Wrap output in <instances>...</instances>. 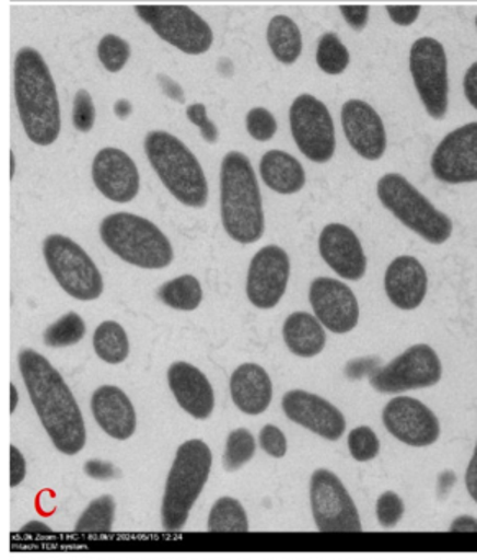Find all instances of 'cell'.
I'll use <instances>...</instances> for the list:
<instances>
[{
    "label": "cell",
    "mask_w": 477,
    "mask_h": 560,
    "mask_svg": "<svg viewBox=\"0 0 477 560\" xmlns=\"http://www.w3.org/2000/svg\"><path fill=\"white\" fill-rule=\"evenodd\" d=\"M348 450L358 463L373 460L380 454L381 443L373 428L358 427L350 431L348 436Z\"/></svg>",
    "instance_id": "obj_37"
},
{
    "label": "cell",
    "mask_w": 477,
    "mask_h": 560,
    "mask_svg": "<svg viewBox=\"0 0 477 560\" xmlns=\"http://www.w3.org/2000/svg\"><path fill=\"white\" fill-rule=\"evenodd\" d=\"M248 528V516L238 500L223 497L213 503L209 515V532L246 533Z\"/></svg>",
    "instance_id": "obj_31"
},
{
    "label": "cell",
    "mask_w": 477,
    "mask_h": 560,
    "mask_svg": "<svg viewBox=\"0 0 477 560\" xmlns=\"http://www.w3.org/2000/svg\"><path fill=\"white\" fill-rule=\"evenodd\" d=\"M259 446L268 456L281 459L288 453V440L286 434L275 424H266L259 433Z\"/></svg>",
    "instance_id": "obj_41"
},
{
    "label": "cell",
    "mask_w": 477,
    "mask_h": 560,
    "mask_svg": "<svg viewBox=\"0 0 477 560\" xmlns=\"http://www.w3.org/2000/svg\"><path fill=\"white\" fill-rule=\"evenodd\" d=\"M384 289L391 303L397 308L416 310L426 300L429 276L419 259L414 256H399L386 269Z\"/></svg>",
    "instance_id": "obj_23"
},
{
    "label": "cell",
    "mask_w": 477,
    "mask_h": 560,
    "mask_svg": "<svg viewBox=\"0 0 477 560\" xmlns=\"http://www.w3.org/2000/svg\"><path fill=\"white\" fill-rule=\"evenodd\" d=\"M318 249L331 271L341 279L360 280L367 275V255L357 233L341 223H330L322 230Z\"/></svg>",
    "instance_id": "obj_21"
},
{
    "label": "cell",
    "mask_w": 477,
    "mask_h": 560,
    "mask_svg": "<svg viewBox=\"0 0 477 560\" xmlns=\"http://www.w3.org/2000/svg\"><path fill=\"white\" fill-rule=\"evenodd\" d=\"M317 65L322 71L330 75H338L347 71L350 65V52L335 33H325L318 39Z\"/></svg>",
    "instance_id": "obj_34"
},
{
    "label": "cell",
    "mask_w": 477,
    "mask_h": 560,
    "mask_svg": "<svg viewBox=\"0 0 477 560\" xmlns=\"http://www.w3.org/2000/svg\"><path fill=\"white\" fill-rule=\"evenodd\" d=\"M19 400V390H16L15 384H10V413H15Z\"/></svg>",
    "instance_id": "obj_52"
},
{
    "label": "cell",
    "mask_w": 477,
    "mask_h": 560,
    "mask_svg": "<svg viewBox=\"0 0 477 560\" xmlns=\"http://www.w3.org/2000/svg\"><path fill=\"white\" fill-rule=\"evenodd\" d=\"M148 161L167 190L181 203L202 209L209 199L206 174L193 151L166 131H150L144 138Z\"/></svg>",
    "instance_id": "obj_4"
},
{
    "label": "cell",
    "mask_w": 477,
    "mask_h": 560,
    "mask_svg": "<svg viewBox=\"0 0 477 560\" xmlns=\"http://www.w3.org/2000/svg\"><path fill=\"white\" fill-rule=\"evenodd\" d=\"M312 310L328 331L345 335L357 328L360 305L353 290L347 283L331 278H318L309 292Z\"/></svg>",
    "instance_id": "obj_17"
},
{
    "label": "cell",
    "mask_w": 477,
    "mask_h": 560,
    "mask_svg": "<svg viewBox=\"0 0 477 560\" xmlns=\"http://www.w3.org/2000/svg\"><path fill=\"white\" fill-rule=\"evenodd\" d=\"M383 421L386 430L407 446H432L442 433L437 415L412 397L393 398L384 407Z\"/></svg>",
    "instance_id": "obj_14"
},
{
    "label": "cell",
    "mask_w": 477,
    "mask_h": 560,
    "mask_svg": "<svg viewBox=\"0 0 477 560\" xmlns=\"http://www.w3.org/2000/svg\"><path fill=\"white\" fill-rule=\"evenodd\" d=\"M311 505L312 515L321 532H361V518L357 505L341 480L330 470L318 469L312 476Z\"/></svg>",
    "instance_id": "obj_13"
},
{
    "label": "cell",
    "mask_w": 477,
    "mask_h": 560,
    "mask_svg": "<svg viewBox=\"0 0 477 560\" xmlns=\"http://www.w3.org/2000/svg\"><path fill=\"white\" fill-rule=\"evenodd\" d=\"M97 56L107 71L118 72L130 59V45L117 35H105L97 46Z\"/></svg>",
    "instance_id": "obj_36"
},
{
    "label": "cell",
    "mask_w": 477,
    "mask_h": 560,
    "mask_svg": "<svg viewBox=\"0 0 477 560\" xmlns=\"http://www.w3.org/2000/svg\"><path fill=\"white\" fill-rule=\"evenodd\" d=\"M450 532L453 533H477V518L475 516L462 515L453 520Z\"/></svg>",
    "instance_id": "obj_50"
},
{
    "label": "cell",
    "mask_w": 477,
    "mask_h": 560,
    "mask_svg": "<svg viewBox=\"0 0 477 560\" xmlns=\"http://www.w3.org/2000/svg\"><path fill=\"white\" fill-rule=\"evenodd\" d=\"M187 118H189L190 124L199 127L200 135H202L203 140L207 143H216L219 140V130H217L216 124L209 120L207 117V108L203 104H193L187 107L186 110Z\"/></svg>",
    "instance_id": "obj_42"
},
{
    "label": "cell",
    "mask_w": 477,
    "mask_h": 560,
    "mask_svg": "<svg viewBox=\"0 0 477 560\" xmlns=\"http://www.w3.org/2000/svg\"><path fill=\"white\" fill-rule=\"evenodd\" d=\"M95 354L107 364H121L130 354V342L124 326L117 322H104L94 332Z\"/></svg>",
    "instance_id": "obj_29"
},
{
    "label": "cell",
    "mask_w": 477,
    "mask_h": 560,
    "mask_svg": "<svg viewBox=\"0 0 477 560\" xmlns=\"http://www.w3.org/2000/svg\"><path fill=\"white\" fill-rule=\"evenodd\" d=\"M135 12L161 39L186 55H203L212 46V28L189 7L137 5Z\"/></svg>",
    "instance_id": "obj_9"
},
{
    "label": "cell",
    "mask_w": 477,
    "mask_h": 560,
    "mask_svg": "<svg viewBox=\"0 0 477 560\" xmlns=\"http://www.w3.org/2000/svg\"><path fill=\"white\" fill-rule=\"evenodd\" d=\"M443 368L435 349L429 345L410 346L384 368L371 372V387L380 394H403L429 388L442 381Z\"/></svg>",
    "instance_id": "obj_10"
},
{
    "label": "cell",
    "mask_w": 477,
    "mask_h": 560,
    "mask_svg": "<svg viewBox=\"0 0 477 560\" xmlns=\"http://www.w3.org/2000/svg\"><path fill=\"white\" fill-rule=\"evenodd\" d=\"M404 510L406 506H404L403 499L396 492H384L376 503L377 522L384 528H393L403 520Z\"/></svg>",
    "instance_id": "obj_39"
},
{
    "label": "cell",
    "mask_w": 477,
    "mask_h": 560,
    "mask_svg": "<svg viewBox=\"0 0 477 560\" xmlns=\"http://www.w3.org/2000/svg\"><path fill=\"white\" fill-rule=\"evenodd\" d=\"M286 417L305 430L328 441H338L347 430V420L335 405L305 390H291L282 398Z\"/></svg>",
    "instance_id": "obj_18"
},
{
    "label": "cell",
    "mask_w": 477,
    "mask_h": 560,
    "mask_svg": "<svg viewBox=\"0 0 477 560\" xmlns=\"http://www.w3.org/2000/svg\"><path fill=\"white\" fill-rule=\"evenodd\" d=\"M432 173L453 186L477 183V121L443 138L432 156Z\"/></svg>",
    "instance_id": "obj_15"
},
{
    "label": "cell",
    "mask_w": 477,
    "mask_h": 560,
    "mask_svg": "<svg viewBox=\"0 0 477 560\" xmlns=\"http://www.w3.org/2000/svg\"><path fill=\"white\" fill-rule=\"evenodd\" d=\"M341 15L347 20L351 28L361 32L370 19V7L368 5H341Z\"/></svg>",
    "instance_id": "obj_43"
},
{
    "label": "cell",
    "mask_w": 477,
    "mask_h": 560,
    "mask_svg": "<svg viewBox=\"0 0 477 560\" xmlns=\"http://www.w3.org/2000/svg\"><path fill=\"white\" fill-rule=\"evenodd\" d=\"M114 112L120 120H125V118L130 117L131 112H133V107H131L130 102L121 98V101H118L117 104H115Z\"/></svg>",
    "instance_id": "obj_51"
},
{
    "label": "cell",
    "mask_w": 477,
    "mask_h": 560,
    "mask_svg": "<svg viewBox=\"0 0 477 560\" xmlns=\"http://www.w3.org/2000/svg\"><path fill=\"white\" fill-rule=\"evenodd\" d=\"M286 346L299 358H314L324 351L327 336L324 325L311 313L295 312L288 316L282 326Z\"/></svg>",
    "instance_id": "obj_26"
},
{
    "label": "cell",
    "mask_w": 477,
    "mask_h": 560,
    "mask_svg": "<svg viewBox=\"0 0 477 560\" xmlns=\"http://www.w3.org/2000/svg\"><path fill=\"white\" fill-rule=\"evenodd\" d=\"M212 451L203 441L181 444L166 480L161 522L166 532H179L189 518L212 469Z\"/></svg>",
    "instance_id": "obj_5"
},
{
    "label": "cell",
    "mask_w": 477,
    "mask_h": 560,
    "mask_svg": "<svg viewBox=\"0 0 477 560\" xmlns=\"http://www.w3.org/2000/svg\"><path fill=\"white\" fill-rule=\"evenodd\" d=\"M101 238L108 249L128 265L163 269L174 259L173 246L150 220L133 213H114L101 223Z\"/></svg>",
    "instance_id": "obj_6"
},
{
    "label": "cell",
    "mask_w": 477,
    "mask_h": 560,
    "mask_svg": "<svg viewBox=\"0 0 477 560\" xmlns=\"http://www.w3.org/2000/svg\"><path fill=\"white\" fill-rule=\"evenodd\" d=\"M202 295V285L194 276H181L163 283L158 290V296L164 305L181 312H193L199 308Z\"/></svg>",
    "instance_id": "obj_30"
},
{
    "label": "cell",
    "mask_w": 477,
    "mask_h": 560,
    "mask_svg": "<svg viewBox=\"0 0 477 560\" xmlns=\"http://www.w3.org/2000/svg\"><path fill=\"white\" fill-rule=\"evenodd\" d=\"M115 502L104 495L91 502L75 523L78 533H110L114 528Z\"/></svg>",
    "instance_id": "obj_33"
},
{
    "label": "cell",
    "mask_w": 477,
    "mask_h": 560,
    "mask_svg": "<svg viewBox=\"0 0 477 560\" xmlns=\"http://www.w3.org/2000/svg\"><path fill=\"white\" fill-rule=\"evenodd\" d=\"M13 94L23 130L38 147H49L61 131L58 92L51 72L36 49L22 48L13 62Z\"/></svg>",
    "instance_id": "obj_2"
},
{
    "label": "cell",
    "mask_w": 477,
    "mask_h": 560,
    "mask_svg": "<svg viewBox=\"0 0 477 560\" xmlns=\"http://www.w3.org/2000/svg\"><path fill=\"white\" fill-rule=\"evenodd\" d=\"M26 464L23 454L15 446H10V486L15 489L25 479Z\"/></svg>",
    "instance_id": "obj_46"
},
{
    "label": "cell",
    "mask_w": 477,
    "mask_h": 560,
    "mask_svg": "<svg viewBox=\"0 0 477 560\" xmlns=\"http://www.w3.org/2000/svg\"><path fill=\"white\" fill-rule=\"evenodd\" d=\"M16 173V160H15V153L13 151H10V177H15Z\"/></svg>",
    "instance_id": "obj_54"
},
{
    "label": "cell",
    "mask_w": 477,
    "mask_h": 560,
    "mask_svg": "<svg viewBox=\"0 0 477 560\" xmlns=\"http://www.w3.org/2000/svg\"><path fill=\"white\" fill-rule=\"evenodd\" d=\"M72 124L81 133H88L95 124V105L88 91H79L72 107Z\"/></svg>",
    "instance_id": "obj_40"
},
{
    "label": "cell",
    "mask_w": 477,
    "mask_h": 560,
    "mask_svg": "<svg viewBox=\"0 0 477 560\" xmlns=\"http://www.w3.org/2000/svg\"><path fill=\"white\" fill-rule=\"evenodd\" d=\"M230 394L243 413H265L272 400L271 377L261 365H240L230 378Z\"/></svg>",
    "instance_id": "obj_25"
},
{
    "label": "cell",
    "mask_w": 477,
    "mask_h": 560,
    "mask_svg": "<svg viewBox=\"0 0 477 560\" xmlns=\"http://www.w3.org/2000/svg\"><path fill=\"white\" fill-rule=\"evenodd\" d=\"M171 392L184 411L196 418L207 420L216 407V395L209 378L187 362H174L167 371Z\"/></svg>",
    "instance_id": "obj_22"
},
{
    "label": "cell",
    "mask_w": 477,
    "mask_h": 560,
    "mask_svg": "<svg viewBox=\"0 0 477 560\" xmlns=\"http://www.w3.org/2000/svg\"><path fill=\"white\" fill-rule=\"evenodd\" d=\"M466 489H468L469 495L477 503V443L475 454H473L468 470H466Z\"/></svg>",
    "instance_id": "obj_49"
},
{
    "label": "cell",
    "mask_w": 477,
    "mask_h": 560,
    "mask_svg": "<svg viewBox=\"0 0 477 560\" xmlns=\"http://www.w3.org/2000/svg\"><path fill=\"white\" fill-rule=\"evenodd\" d=\"M291 261L279 246H265L256 253L248 269L246 295L261 310L275 308L288 289Z\"/></svg>",
    "instance_id": "obj_16"
},
{
    "label": "cell",
    "mask_w": 477,
    "mask_h": 560,
    "mask_svg": "<svg viewBox=\"0 0 477 560\" xmlns=\"http://www.w3.org/2000/svg\"><path fill=\"white\" fill-rule=\"evenodd\" d=\"M38 529H42V532H51V529L46 528V526H43L42 523L38 522L30 523L23 532H38Z\"/></svg>",
    "instance_id": "obj_53"
},
{
    "label": "cell",
    "mask_w": 477,
    "mask_h": 560,
    "mask_svg": "<svg viewBox=\"0 0 477 560\" xmlns=\"http://www.w3.org/2000/svg\"><path fill=\"white\" fill-rule=\"evenodd\" d=\"M387 13L391 20L397 25L409 26L419 19L420 5H387Z\"/></svg>",
    "instance_id": "obj_44"
},
{
    "label": "cell",
    "mask_w": 477,
    "mask_h": 560,
    "mask_svg": "<svg viewBox=\"0 0 477 560\" xmlns=\"http://www.w3.org/2000/svg\"><path fill=\"white\" fill-rule=\"evenodd\" d=\"M268 45L278 61L292 65L302 52V35L294 20L278 15L268 25Z\"/></svg>",
    "instance_id": "obj_28"
},
{
    "label": "cell",
    "mask_w": 477,
    "mask_h": 560,
    "mask_svg": "<svg viewBox=\"0 0 477 560\" xmlns=\"http://www.w3.org/2000/svg\"><path fill=\"white\" fill-rule=\"evenodd\" d=\"M85 335V323L78 313L69 312L46 328L43 341L49 348H68L78 345Z\"/></svg>",
    "instance_id": "obj_32"
},
{
    "label": "cell",
    "mask_w": 477,
    "mask_h": 560,
    "mask_svg": "<svg viewBox=\"0 0 477 560\" xmlns=\"http://www.w3.org/2000/svg\"><path fill=\"white\" fill-rule=\"evenodd\" d=\"M246 130L256 141H269L278 131V121L266 108H252L246 115Z\"/></svg>",
    "instance_id": "obj_38"
},
{
    "label": "cell",
    "mask_w": 477,
    "mask_h": 560,
    "mask_svg": "<svg viewBox=\"0 0 477 560\" xmlns=\"http://www.w3.org/2000/svg\"><path fill=\"white\" fill-rule=\"evenodd\" d=\"M256 453V441L253 434L245 428L232 431L226 438L225 454H223V466L229 472L238 470L246 463L253 459Z\"/></svg>",
    "instance_id": "obj_35"
},
{
    "label": "cell",
    "mask_w": 477,
    "mask_h": 560,
    "mask_svg": "<svg viewBox=\"0 0 477 560\" xmlns=\"http://www.w3.org/2000/svg\"><path fill=\"white\" fill-rule=\"evenodd\" d=\"M91 408L98 427L108 436L118 441L133 436L137 430V413L130 398L121 388L102 385L92 395Z\"/></svg>",
    "instance_id": "obj_24"
},
{
    "label": "cell",
    "mask_w": 477,
    "mask_h": 560,
    "mask_svg": "<svg viewBox=\"0 0 477 560\" xmlns=\"http://www.w3.org/2000/svg\"><path fill=\"white\" fill-rule=\"evenodd\" d=\"M92 179L98 192L112 202H131L140 190L137 164L117 148L98 151L92 163Z\"/></svg>",
    "instance_id": "obj_19"
},
{
    "label": "cell",
    "mask_w": 477,
    "mask_h": 560,
    "mask_svg": "<svg viewBox=\"0 0 477 560\" xmlns=\"http://www.w3.org/2000/svg\"><path fill=\"white\" fill-rule=\"evenodd\" d=\"M381 203L410 232L430 245H443L453 235V222L400 174H386L377 183Z\"/></svg>",
    "instance_id": "obj_7"
},
{
    "label": "cell",
    "mask_w": 477,
    "mask_h": 560,
    "mask_svg": "<svg viewBox=\"0 0 477 560\" xmlns=\"http://www.w3.org/2000/svg\"><path fill=\"white\" fill-rule=\"evenodd\" d=\"M476 26H477V16H476Z\"/></svg>",
    "instance_id": "obj_55"
},
{
    "label": "cell",
    "mask_w": 477,
    "mask_h": 560,
    "mask_svg": "<svg viewBox=\"0 0 477 560\" xmlns=\"http://www.w3.org/2000/svg\"><path fill=\"white\" fill-rule=\"evenodd\" d=\"M46 266L56 282L74 299L89 302L104 292V280L88 253L68 236L51 235L43 243Z\"/></svg>",
    "instance_id": "obj_8"
},
{
    "label": "cell",
    "mask_w": 477,
    "mask_h": 560,
    "mask_svg": "<svg viewBox=\"0 0 477 560\" xmlns=\"http://www.w3.org/2000/svg\"><path fill=\"white\" fill-rule=\"evenodd\" d=\"M341 125L350 147L368 161L384 156L387 148L383 118L363 101H348L341 108Z\"/></svg>",
    "instance_id": "obj_20"
},
{
    "label": "cell",
    "mask_w": 477,
    "mask_h": 560,
    "mask_svg": "<svg viewBox=\"0 0 477 560\" xmlns=\"http://www.w3.org/2000/svg\"><path fill=\"white\" fill-rule=\"evenodd\" d=\"M19 365L30 400L56 450L66 456L81 453L85 446L84 418L65 378L33 349L20 352Z\"/></svg>",
    "instance_id": "obj_1"
},
{
    "label": "cell",
    "mask_w": 477,
    "mask_h": 560,
    "mask_svg": "<svg viewBox=\"0 0 477 560\" xmlns=\"http://www.w3.org/2000/svg\"><path fill=\"white\" fill-rule=\"evenodd\" d=\"M410 72L423 107L435 120L449 112V59L435 38L417 39L410 48Z\"/></svg>",
    "instance_id": "obj_11"
},
{
    "label": "cell",
    "mask_w": 477,
    "mask_h": 560,
    "mask_svg": "<svg viewBox=\"0 0 477 560\" xmlns=\"http://www.w3.org/2000/svg\"><path fill=\"white\" fill-rule=\"evenodd\" d=\"M259 173L269 189L291 196L304 189L305 171L302 164L284 151L272 150L263 156Z\"/></svg>",
    "instance_id": "obj_27"
},
{
    "label": "cell",
    "mask_w": 477,
    "mask_h": 560,
    "mask_svg": "<svg viewBox=\"0 0 477 560\" xmlns=\"http://www.w3.org/2000/svg\"><path fill=\"white\" fill-rule=\"evenodd\" d=\"M465 94L469 104L477 110V62L468 69L465 75Z\"/></svg>",
    "instance_id": "obj_48"
},
{
    "label": "cell",
    "mask_w": 477,
    "mask_h": 560,
    "mask_svg": "<svg viewBox=\"0 0 477 560\" xmlns=\"http://www.w3.org/2000/svg\"><path fill=\"white\" fill-rule=\"evenodd\" d=\"M220 206L226 235L233 242L252 245L265 233V212L258 179L248 158L230 151L220 171Z\"/></svg>",
    "instance_id": "obj_3"
},
{
    "label": "cell",
    "mask_w": 477,
    "mask_h": 560,
    "mask_svg": "<svg viewBox=\"0 0 477 560\" xmlns=\"http://www.w3.org/2000/svg\"><path fill=\"white\" fill-rule=\"evenodd\" d=\"M292 137L301 153L312 163H328L334 158V120L324 102L314 95L302 94L292 102L289 110Z\"/></svg>",
    "instance_id": "obj_12"
},
{
    "label": "cell",
    "mask_w": 477,
    "mask_h": 560,
    "mask_svg": "<svg viewBox=\"0 0 477 560\" xmlns=\"http://www.w3.org/2000/svg\"><path fill=\"white\" fill-rule=\"evenodd\" d=\"M84 472L95 480H108L118 476L117 467L114 464L98 459L88 460L84 466Z\"/></svg>",
    "instance_id": "obj_45"
},
{
    "label": "cell",
    "mask_w": 477,
    "mask_h": 560,
    "mask_svg": "<svg viewBox=\"0 0 477 560\" xmlns=\"http://www.w3.org/2000/svg\"><path fill=\"white\" fill-rule=\"evenodd\" d=\"M158 82H160L161 89H163V92L167 97L173 98L174 102H179V104H184V102H186L183 88H181L176 81L167 78V75L160 74L158 75Z\"/></svg>",
    "instance_id": "obj_47"
}]
</instances>
